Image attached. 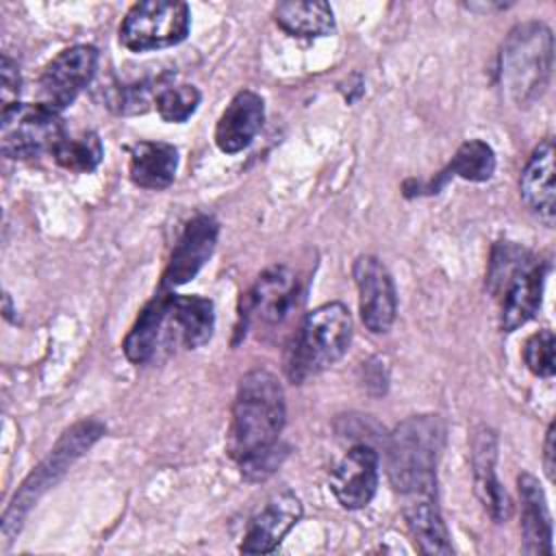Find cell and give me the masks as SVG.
<instances>
[{"mask_svg": "<svg viewBox=\"0 0 556 556\" xmlns=\"http://www.w3.org/2000/svg\"><path fill=\"white\" fill-rule=\"evenodd\" d=\"M285 426V391L265 369L248 371L237 387L226 447L250 480H265L285 458L278 445Z\"/></svg>", "mask_w": 556, "mask_h": 556, "instance_id": "obj_1", "label": "cell"}, {"mask_svg": "<svg viewBox=\"0 0 556 556\" xmlns=\"http://www.w3.org/2000/svg\"><path fill=\"white\" fill-rule=\"evenodd\" d=\"M445 443L439 415H413L395 426L387 443V471L404 497H437V463Z\"/></svg>", "mask_w": 556, "mask_h": 556, "instance_id": "obj_2", "label": "cell"}, {"mask_svg": "<svg viewBox=\"0 0 556 556\" xmlns=\"http://www.w3.org/2000/svg\"><path fill=\"white\" fill-rule=\"evenodd\" d=\"M547 269L549 265L523 245L500 241L493 248L486 287L500 300L502 330L513 332L534 317L541 306Z\"/></svg>", "mask_w": 556, "mask_h": 556, "instance_id": "obj_3", "label": "cell"}, {"mask_svg": "<svg viewBox=\"0 0 556 556\" xmlns=\"http://www.w3.org/2000/svg\"><path fill=\"white\" fill-rule=\"evenodd\" d=\"M554 61L552 30L541 22H526L510 30L502 56L500 78L517 106H530L547 89Z\"/></svg>", "mask_w": 556, "mask_h": 556, "instance_id": "obj_4", "label": "cell"}, {"mask_svg": "<svg viewBox=\"0 0 556 556\" xmlns=\"http://www.w3.org/2000/svg\"><path fill=\"white\" fill-rule=\"evenodd\" d=\"M352 341V317L341 302H328L302 319L287 358V374L293 382H304L311 376L334 365Z\"/></svg>", "mask_w": 556, "mask_h": 556, "instance_id": "obj_5", "label": "cell"}, {"mask_svg": "<svg viewBox=\"0 0 556 556\" xmlns=\"http://www.w3.org/2000/svg\"><path fill=\"white\" fill-rule=\"evenodd\" d=\"M189 7L178 0L132 4L122 20L119 41L130 52L161 50L180 43L189 33Z\"/></svg>", "mask_w": 556, "mask_h": 556, "instance_id": "obj_6", "label": "cell"}, {"mask_svg": "<svg viewBox=\"0 0 556 556\" xmlns=\"http://www.w3.org/2000/svg\"><path fill=\"white\" fill-rule=\"evenodd\" d=\"M102 430L104 428L98 421H83L63 434V439L56 443L50 456L26 478L22 489L11 500V506L4 513V523H2L4 534L11 532V526L20 528L26 510L37 502V497L65 473V469L74 463V458H78L102 434Z\"/></svg>", "mask_w": 556, "mask_h": 556, "instance_id": "obj_7", "label": "cell"}, {"mask_svg": "<svg viewBox=\"0 0 556 556\" xmlns=\"http://www.w3.org/2000/svg\"><path fill=\"white\" fill-rule=\"evenodd\" d=\"M65 137L59 111L46 104H13L2 109L0 117V148L9 159H30L54 146Z\"/></svg>", "mask_w": 556, "mask_h": 556, "instance_id": "obj_8", "label": "cell"}, {"mask_svg": "<svg viewBox=\"0 0 556 556\" xmlns=\"http://www.w3.org/2000/svg\"><path fill=\"white\" fill-rule=\"evenodd\" d=\"M300 278L289 267H271L263 271L252 289L243 298L241 319L245 326L274 328L287 321V317L300 304Z\"/></svg>", "mask_w": 556, "mask_h": 556, "instance_id": "obj_9", "label": "cell"}, {"mask_svg": "<svg viewBox=\"0 0 556 556\" xmlns=\"http://www.w3.org/2000/svg\"><path fill=\"white\" fill-rule=\"evenodd\" d=\"M98 67V50L87 43H78L61 50L39 76L41 104L63 111L78 93L91 83Z\"/></svg>", "mask_w": 556, "mask_h": 556, "instance_id": "obj_10", "label": "cell"}, {"mask_svg": "<svg viewBox=\"0 0 556 556\" xmlns=\"http://www.w3.org/2000/svg\"><path fill=\"white\" fill-rule=\"evenodd\" d=\"M358 287L361 319L371 332H384L395 321L397 295L387 267L376 256H358L352 267Z\"/></svg>", "mask_w": 556, "mask_h": 556, "instance_id": "obj_11", "label": "cell"}, {"mask_svg": "<svg viewBox=\"0 0 556 556\" xmlns=\"http://www.w3.org/2000/svg\"><path fill=\"white\" fill-rule=\"evenodd\" d=\"M217 230V222L211 215H195L191 222H187L163 271L161 289L172 291L195 278L215 250Z\"/></svg>", "mask_w": 556, "mask_h": 556, "instance_id": "obj_12", "label": "cell"}, {"mask_svg": "<svg viewBox=\"0 0 556 556\" xmlns=\"http://www.w3.org/2000/svg\"><path fill=\"white\" fill-rule=\"evenodd\" d=\"M302 504L291 491L274 493L250 519L241 552L243 554H267L285 539V534L300 521Z\"/></svg>", "mask_w": 556, "mask_h": 556, "instance_id": "obj_13", "label": "cell"}, {"mask_svg": "<svg viewBox=\"0 0 556 556\" xmlns=\"http://www.w3.org/2000/svg\"><path fill=\"white\" fill-rule=\"evenodd\" d=\"M378 486V454L358 443L345 452L330 476V489L343 508L356 510L371 502Z\"/></svg>", "mask_w": 556, "mask_h": 556, "instance_id": "obj_14", "label": "cell"}, {"mask_svg": "<svg viewBox=\"0 0 556 556\" xmlns=\"http://www.w3.org/2000/svg\"><path fill=\"white\" fill-rule=\"evenodd\" d=\"M495 463H497L495 432L486 426H480L473 430V437H471V467H473L471 471H473L476 495L482 502L484 510L495 521H506L513 513V504L508 493L497 480Z\"/></svg>", "mask_w": 556, "mask_h": 556, "instance_id": "obj_15", "label": "cell"}, {"mask_svg": "<svg viewBox=\"0 0 556 556\" xmlns=\"http://www.w3.org/2000/svg\"><path fill=\"white\" fill-rule=\"evenodd\" d=\"M265 119L263 98L250 89L239 91L215 126V143L226 154H237L245 150L258 135Z\"/></svg>", "mask_w": 556, "mask_h": 556, "instance_id": "obj_16", "label": "cell"}, {"mask_svg": "<svg viewBox=\"0 0 556 556\" xmlns=\"http://www.w3.org/2000/svg\"><path fill=\"white\" fill-rule=\"evenodd\" d=\"M521 198L526 206L545 224L554 226V143L552 139L541 141L532 156L528 159L521 180H519Z\"/></svg>", "mask_w": 556, "mask_h": 556, "instance_id": "obj_17", "label": "cell"}, {"mask_svg": "<svg viewBox=\"0 0 556 556\" xmlns=\"http://www.w3.org/2000/svg\"><path fill=\"white\" fill-rule=\"evenodd\" d=\"M521 500V532L526 554H552V517L547 510L545 493L532 473L517 478Z\"/></svg>", "mask_w": 556, "mask_h": 556, "instance_id": "obj_18", "label": "cell"}, {"mask_svg": "<svg viewBox=\"0 0 556 556\" xmlns=\"http://www.w3.org/2000/svg\"><path fill=\"white\" fill-rule=\"evenodd\" d=\"M178 169V150L165 141H139L130 148L128 172L135 185L143 189H165Z\"/></svg>", "mask_w": 556, "mask_h": 556, "instance_id": "obj_19", "label": "cell"}, {"mask_svg": "<svg viewBox=\"0 0 556 556\" xmlns=\"http://www.w3.org/2000/svg\"><path fill=\"white\" fill-rule=\"evenodd\" d=\"M167 321L178 332L185 348L195 350L204 345L215 328L213 302L202 295H176L167 298Z\"/></svg>", "mask_w": 556, "mask_h": 556, "instance_id": "obj_20", "label": "cell"}, {"mask_svg": "<svg viewBox=\"0 0 556 556\" xmlns=\"http://www.w3.org/2000/svg\"><path fill=\"white\" fill-rule=\"evenodd\" d=\"M404 517L415 545L424 554H452L447 528L437 506V497L404 500Z\"/></svg>", "mask_w": 556, "mask_h": 556, "instance_id": "obj_21", "label": "cell"}, {"mask_svg": "<svg viewBox=\"0 0 556 556\" xmlns=\"http://www.w3.org/2000/svg\"><path fill=\"white\" fill-rule=\"evenodd\" d=\"M167 298L169 291L159 289L156 295L141 308L130 332L126 334L122 348L130 363H146L152 358L159 343V334L167 319Z\"/></svg>", "mask_w": 556, "mask_h": 556, "instance_id": "obj_22", "label": "cell"}, {"mask_svg": "<svg viewBox=\"0 0 556 556\" xmlns=\"http://www.w3.org/2000/svg\"><path fill=\"white\" fill-rule=\"evenodd\" d=\"M276 24L293 37H324L334 30V15L328 2H280L274 9Z\"/></svg>", "mask_w": 556, "mask_h": 556, "instance_id": "obj_23", "label": "cell"}, {"mask_svg": "<svg viewBox=\"0 0 556 556\" xmlns=\"http://www.w3.org/2000/svg\"><path fill=\"white\" fill-rule=\"evenodd\" d=\"M102 141L96 132L87 130V132H80V135H65L52 150V156L54 161L70 169V172H78V174H87V172H93L100 161H102Z\"/></svg>", "mask_w": 556, "mask_h": 556, "instance_id": "obj_24", "label": "cell"}, {"mask_svg": "<svg viewBox=\"0 0 556 556\" xmlns=\"http://www.w3.org/2000/svg\"><path fill=\"white\" fill-rule=\"evenodd\" d=\"M495 172V154L493 148L480 139H469L460 143L456 154L452 156L450 165L443 174L460 176L471 182H484Z\"/></svg>", "mask_w": 556, "mask_h": 556, "instance_id": "obj_25", "label": "cell"}, {"mask_svg": "<svg viewBox=\"0 0 556 556\" xmlns=\"http://www.w3.org/2000/svg\"><path fill=\"white\" fill-rule=\"evenodd\" d=\"M200 104V91L193 85H172L156 93V111L165 122H187Z\"/></svg>", "mask_w": 556, "mask_h": 556, "instance_id": "obj_26", "label": "cell"}, {"mask_svg": "<svg viewBox=\"0 0 556 556\" xmlns=\"http://www.w3.org/2000/svg\"><path fill=\"white\" fill-rule=\"evenodd\" d=\"M554 334L552 330L543 328L539 332H534L526 345H523V361L528 365V369L541 378H552L556 363H554Z\"/></svg>", "mask_w": 556, "mask_h": 556, "instance_id": "obj_27", "label": "cell"}, {"mask_svg": "<svg viewBox=\"0 0 556 556\" xmlns=\"http://www.w3.org/2000/svg\"><path fill=\"white\" fill-rule=\"evenodd\" d=\"M20 72H17V63L11 61L7 54L2 56L0 63V96H2V109H9L13 104H17V96H20Z\"/></svg>", "mask_w": 556, "mask_h": 556, "instance_id": "obj_28", "label": "cell"}, {"mask_svg": "<svg viewBox=\"0 0 556 556\" xmlns=\"http://www.w3.org/2000/svg\"><path fill=\"white\" fill-rule=\"evenodd\" d=\"M554 424H549V428H547V434H545V452H543V465H545V473H547V478L549 480H554V467H556V463H554Z\"/></svg>", "mask_w": 556, "mask_h": 556, "instance_id": "obj_29", "label": "cell"}]
</instances>
